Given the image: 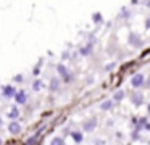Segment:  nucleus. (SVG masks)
I'll use <instances>...</instances> for the list:
<instances>
[{
	"label": "nucleus",
	"instance_id": "1",
	"mask_svg": "<svg viewBox=\"0 0 150 145\" xmlns=\"http://www.w3.org/2000/svg\"><path fill=\"white\" fill-rule=\"evenodd\" d=\"M131 86H132L134 89H139V87L145 86V76H144L142 73L134 74V76L131 77Z\"/></svg>",
	"mask_w": 150,
	"mask_h": 145
},
{
	"label": "nucleus",
	"instance_id": "2",
	"mask_svg": "<svg viewBox=\"0 0 150 145\" xmlns=\"http://www.w3.org/2000/svg\"><path fill=\"white\" fill-rule=\"evenodd\" d=\"M15 100H16V103H20V105H24V103L28 102V95L24 90H20V92H15Z\"/></svg>",
	"mask_w": 150,
	"mask_h": 145
},
{
	"label": "nucleus",
	"instance_id": "3",
	"mask_svg": "<svg viewBox=\"0 0 150 145\" xmlns=\"http://www.w3.org/2000/svg\"><path fill=\"white\" fill-rule=\"evenodd\" d=\"M8 132H10V134H13V135L20 134V132H21V126H20V122L11 121V122H10V126H8Z\"/></svg>",
	"mask_w": 150,
	"mask_h": 145
},
{
	"label": "nucleus",
	"instance_id": "4",
	"mask_svg": "<svg viewBox=\"0 0 150 145\" xmlns=\"http://www.w3.org/2000/svg\"><path fill=\"white\" fill-rule=\"evenodd\" d=\"M15 87L13 86H7V87H4V90H2V93H4V97H7V98H10V97H13L15 95Z\"/></svg>",
	"mask_w": 150,
	"mask_h": 145
},
{
	"label": "nucleus",
	"instance_id": "5",
	"mask_svg": "<svg viewBox=\"0 0 150 145\" xmlns=\"http://www.w3.org/2000/svg\"><path fill=\"white\" fill-rule=\"evenodd\" d=\"M95 119H91V121H86L84 122V131H87V132H91V131H94L95 129Z\"/></svg>",
	"mask_w": 150,
	"mask_h": 145
},
{
	"label": "nucleus",
	"instance_id": "6",
	"mask_svg": "<svg viewBox=\"0 0 150 145\" xmlns=\"http://www.w3.org/2000/svg\"><path fill=\"white\" fill-rule=\"evenodd\" d=\"M142 102H144V97H142V93H134V95H132V103H134L136 106L142 105Z\"/></svg>",
	"mask_w": 150,
	"mask_h": 145
},
{
	"label": "nucleus",
	"instance_id": "7",
	"mask_svg": "<svg viewBox=\"0 0 150 145\" xmlns=\"http://www.w3.org/2000/svg\"><path fill=\"white\" fill-rule=\"evenodd\" d=\"M57 69H58V73H60V76H63L65 79H69V74H68V69H66L63 64H58L57 66Z\"/></svg>",
	"mask_w": 150,
	"mask_h": 145
},
{
	"label": "nucleus",
	"instance_id": "8",
	"mask_svg": "<svg viewBox=\"0 0 150 145\" xmlns=\"http://www.w3.org/2000/svg\"><path fill=\"white\" fill-rule=\"evenodd\" d=\"M60 89V81L58 79H52V82H50V90H58Z\"/></svg>",
	"mask_w": 150,
	"mask_h": 145
},
{
	"label": "nucleus",
	"instance_id": "9",
	"mask_svg": "<svg viewBox=\"0 0 150 145\" xmlns=\"http://www.w3.org/2000/svg\"><path fill=\"white\" fill-rule=\"evenodd\" d=\"M111 106H113V102H111V100H107V102H103L100 105V108L103 110V111H107V110H110Z\"/></svg>",
	"mask_w": 150,
	"mask_h": 145
},
{
	"label": "nucleus",
	"instance_id": "10",
	"mask_svg": "<svg viewBox=\"0 0 150 145\" xmlns=\"http://www.w3.org/2000/svg\"><path fill=\"white\" fill-rule=\"evenodd\" d=\"M73 140H74V142H78V144H81V142H82V134H81V132H73Z\"/></svg>",
	"mask_w": 150,
	"mask_h": 145
},
{
	"label": "nucleus",
	"instance_id": "11",
	"mask_svg": "<svg viewBox=\"0 0 150 145\" xmlns=\"http://www.w3.org/2000/svg\"><path fill=\"white\" fill-rule=\"evenodd\" d=\"M8 116H10L11 119H16L18 116H20V110H18V108H13V110H10V113H8Z\"/></svg>",
	"mask_w": 150,
	"mask_h": 145
},
{
	"label": "nucleus",
	"instance_id": "12",
	"mask_svg": "<svg viewBox=\"0 0 150 145\" xmlns=\"http://www.w3.org/2000/svg\"><path fill=\"white\" fill-rule=\"evenodd\" d=\"M42 87H44L42 81H34V84H33V89L34 90H42Z\"/></svg>",
	"mask_w": 150,
	"mask_h": 145
},
{
	"label": "nucleus",
	"instance_id": "13",
	"mask_svg": "<svg viewBox=\"0 0 150 145\" xmlns=\"http://www.w3.org/2000/svg\"><path fill=\"white\" fill-rule=\"evenodd\" d=\"M123 97H124V92H123V90H118V92H115L113 98L115 100H123Z\"/></svg>",
	"mask_w": 150,
	"mask_h": 145
},
{
	"label": "nucleus",
	"instance_id": "14",
	"mask_svg": "<svg viewBox=\"0 0 150 145\" xmlns=\"http://www.w3.org/2000/svg\"><path fill=\"white\" fill-rule=\"evenodd\" d=\"M62 144H65L63 139H53V140H52V145H62Z\"/></svg>",
	"mask_w": 150,
	"mask_h": 145
},
{
	"label": "nucleus",
	"instance_id": "15",
	"mask_svg": "<svg viewBox=\"0 0 150 145\" xmlns=\"http://www.w3.org/2000/svg\"><path fill=\"white\" fill-rule=\"evenodd\" d=\"M81 52H82V53H84V55H87V53H89V52H92V47H91V45H89V47H87V48H82V50H81Z\"/></svg>",
	"mask_w": 150,
	"mask_h": 145
},
{
	"label": "nucleus",
	"instance_id": "16",
	"mask_svg": "<svg viewBox=\"0 0 150 145\" xmlns=\"http://www.w3.org/2000/svg\"><path fill=\"white\" fill-rule=\"evenodd\" d=\"M131 42H132V44H137V42H139L137 35H131Z\"/></svg>",
	"mask_w": 150,
	"mask_h": 145
},
{
	"label": "nucleus",
	"instance_id": "17",
	"mask_svg": "<svg viewBox=\"0 0 150 145\" xmlns=\"http://www.w3.org/2000/svg\"><path fill=\"white\" fill-rule=\"evenodd\" d=\"M36 140H37L36 137H33V139H28V140H26V144H34V142H36Z\"/></svg>",
	"mask_w": 150,
	"mask_h": 145
},
{
	"label": "nucleus",
	"instance_id": "18",
	"mask_svg": "<svg viewBox=\"0 0 150 145\" xmlns=\"http://www.w3.org/2000/svg\"><path fill=\"white\" fill-rule=\"evenodd\" d=\"M145 6H147V8L150 10V0H147V2H145Z\"/></svg>",
	"mask_w": 150,
	"mask_h": 145
},
{
	"label": "nucleus",
	"instance_id": "19",
	"mask_svg": "<svg viewBox=\"0 0 150 145\" xmlns=\"http://www.w3.org/2000/svg\"><path fill=\"white\" fill-rule=\"evenodd\" d=\"M2 124H4V121H2V118H0V127H2Z\"/></svg>",
	"mask_w": 150,
	"mask_h": 145
},
{
	"label": "nucleus",
	"instance_id": "20",
	"mask_svg": "<svg viewBox=\"0 0 150 145\" xmlns=\"http://www.w3.org/2000/svg\"><path fill=\"white\" fill-rule=\"evenodd\" d=\"M147 87H150V79H149V82H147Z\"/></svg>",
	"mask_w": 150,
	"mask_h": 145
},
{
	"label": "nucleus",
	"instance_id": "21",
	"mask_svg": "<svg viewBox=\"0 0 150 145\" xmlns=\"http://www.w3.org/2000/svg\"><path fill=\"white\" fill-rule=\"evenodd\" d=\"M0 144H2V139H0Z\"/></svg>",
	"mask_w": 150,
	"mask_h": 145
}]
</instances>
